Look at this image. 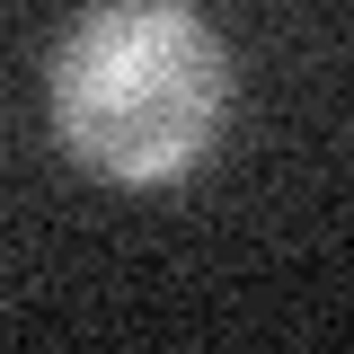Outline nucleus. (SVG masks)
<instances>
[{"mask_svg": "<svg viewBox=\"0 0 354 354\" xmlns=\"http://www.w3.org/2000/svg\"><path fill=\"white\" fill-rule=\"evenodd\" d=\"M53 142L106 186H169L221 142L230 53L186 0H88L44 71Z\"/></svg>", "mask_w": 354, "mask_h": 354, "instance_id": "obj_1", "label": "nucleus"}]
</instances>
